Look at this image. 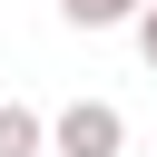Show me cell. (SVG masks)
Segmentation results:
<instances>
[{
	"label": "cell",
	"instance_id": "obj_1",
	"mask_svg": "<svg viewBox=\"0 0 157 157\" xmlns=\"http://www.w3.org/2000/svg\"><path fill=\"white\" fill-rule=\"evenodd\" d=\"M49 157H128V118L108 98H69L49 118Z\"/></svg>",
	"mask_w": 157,
	"mask_h": 157
},
{
	"label": "cell",
	"instance_id": "obj_2",
	"mask_svg": "<svg viewBox=\"0 0 157 157\" xmlns=\"http://www.w3.org/2000/svg\"><path fill=\"white\" fill-rule=\"evenodd\" d=\"M0 157H49V118L29 98H0Z\"/></svg>",
	"mask_w": 157,
	"mask_h": 157
},
{
	"label": "cell",
	"instance_id": "obj_3",
	"mask_svg": "<svg viewBox=\"0 0 157 157\" xmlns=\"http://www.w3.org/2000/svg\"><path fill=\"white\" fill-rule=\"evenodd\" d=\"M137 10H147V0H59V20H69V29H128Z\"/></svg>",
	"mask_w": 157,
	"mask_h": 157
},
{
	"label": "cell",
	"instance_id": "obj_4",
	"mask_svg": "<svg viewBox=\"0 0 157 157\" xmlns=\"http://www.w3.org/2000/svg\"><path fill=\"white\" fill-rule=\"evenodd\" d=\"M128 29H137V59H147V69H157V0H147V10H137V20H128Z\"/></svg>",
	"mask_w": 157,
	"mask_h": 157
}]
</instances>
